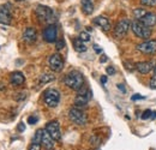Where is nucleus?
Listing matches in <instances>:
<instances>
[{
  "label": "nucleus",
  "mask_w": 156,
  "mask_h": 150,
  "mask_svg": "<svg viewBox=\"0 0 156 150\" xmlns=\"http://www.w3.org/2000/svg\"><path fill=\"white\" fill-rule=\"evenodd\" d=\"M94 23L96 25H98L100 28H102L105 31H108L111 29V22H109V19L107 18V17H105V16L96 17V18L94 19Z\"/></svg>",
  "instance_id": "f3484780"
},
{
  "label": "nucleus",
  "mask_w": 156,
  "mask_h": 150,
  "mask_svg": "<svg viewBox=\"0 0 156 150\" xmlns=\"http://www.w3.org/2000/svg\"><path fill=\"white\" fill-rule=\"evenodd\" d=\"M46 131L48 132L54 141H60L61 139V131H60V126L57 120H52L46 125Z\"/></svg>",
  "instance_id": "9d476101"
},
{
  "label": "nucleus",
  "mask_w": 156,
  "mask_h": 150,
  "mask_svg": "<svg viewBox=\"0 0 156 150\" xmlns=\"http://www.w3.org/2000/svg\"><path fill=\"white\" fill-rule=\"evenodd\" d=\"M28 123H29V124H35V123H37V118H36V116H30V118L28 119Z\"/></svg>",
  "instance_id": "7c9ffc66"
},
{
  "label": "nucleus",
  "mask_w": 156,
  "mask_h": 150,
  "mask_svg": "<svg viewBox=\"0 0 156 150\" xmlns=\"http://www.w3.org/2000/svg\"><path fill=\"white\" fill-rule=\"evenodd\" d=\"M24 130H25V125H24V123H20V125H18V131L23 132Z\"/></svg>",
  "instance_id": "2f4dec72"
},
{
  "label": "nucleus",
  "mask_w": 156,
  "mask_h": 150,
  "mask_svg": "<svg viewBox=\"0 0 156 150\" xmlns=\"http://www.w3.org/2000/svg\"></svg>",
  "instance_id": "a19ab883"
},
{
  "label": "nucleus",
  "mask_w": 156,
  "mask_h": 150,
  "mask_svg": "<svg viewBox=\"0 0 156 150\" xmlns=\"http://www.w3.org/2000/svg\"><path fill=\"white\" fill-rule=\"evenodd\" d=\"M90 98H91V91L89 89H87V88H82L79 90L78 95L76 96V98H75V106L77 108L84 107V106L88 105V102L90 101Z\"/></svg>",
  "instance_id": "423d86ee"
},
{
  "label": "nucleus",
  "mask_w": 156,
  "mask_h": 150,
  "mask_svg": "<svg viewBox=\"0 0 156 150\" xmlns=\"http://www.w3.org/2000/svg\"><path fill=\"white\" fill-rule=\"evenodd\" d=\"M100 61H101V62H105V61H107V56L102 55V56H101V59H100Z\"/></svg>",
  "instance_id": "f704fd0d"
},
{
  "label": "nucleus",
  "mask_w": 156,
  "mask_h": 150,
  "mask_svg": "<svg viewBox=\"0 0 156 150\" xmlns=\"http://www.w3.org/2000/svg\"><path fill=\"white\" fill-rule=\"evenodd\" d=\"M136 70L139 73H142V75H147V73H149L150 71L154 70V64L151 61H140V62H137Z\"/></svg>",
  "instance_id": "ddd939ff"
},
{
  "label": "nucleus",
  "mask_w": 156,
  "mask_h": 150,
  "mask_svg": "<svg viewBox=\"0 0 156 150\" xmlns=\"http://www.w3.org/2000/svg\"><path fill=\"white\" fill-rule=\"evenodd\" d=\"M29 150H41V144H39V143H31Z\"/></svg>",
  "instance_id": "bb28decb"
},
{
  "label": "nucleus",
  "mask_w": 156,
  "mask_h": 150,
  "mask_svg": "<svg viewBox=\"0 0 156 150\" xmlns=\"http://www.w3.org/2000/svg\"><path fill=\"white\" fill-rule=\"evenodd\" d=\"M149 85H150V88H153V89H156V75L153 76V78L150 79V83H149Z\"/></svg>",
  "instance_id": "a878e982"
},
{
  "label": "nucleus",
  "mask_w": 156,
  "mask_h": 150,
  "mask_svg": "<svg viewBox=\"0 0 156 150\" xmlns=\"http://www.w3.org/2000/svg\"><path fill=\"white\" fill-rule=\"evenodd\" d=\"M79 38H80L83 42H88V41L90 40V35H89L88 33H85V31H82V33L79 34Z\"/></svg>",
  "instance_id": "393cba45"
},
{
  "label": "nucleus",
  "mask_w": 156,
  "mask_h": 150,
  "mask_svg": "<svg viewBox=\"0 0 156 150\" xmlns=\"http://www.w3.org/2000/svg\"><path fill=\"white\" fill-rule=\"evenodd\" d=\"M145 13H147V11L144 9H136L133 11V15H135V18L136 19H140Z\"/></svg>",
  "instance_id": "5701e85b"
},
{
  "label": "nucleus",
  "mask_w": 156,
  "mask_h": 150,
  "mask_svg": "<svg viewBox=\"0 0 156 150\" xmlns=\"http://www.w3.org/2000/svg\"><path fill=\"white\" fill-rule=\"evenodd\" d=\"M69 118L73 124H76L78 126H85L87 125V115L77 107L70 109Z\"/></svg>",
  "instance_id": "20e7f679"
},
{
  "label": "nucleus",
  "mask_w": 156,
  "mask_h": 150,
  "mask_svg": "<svg viewBox=\"0 0 156 150\" xmlns=\"http://www.w3.org/2000/svg\"><path fill=\"white\" fill-rule=\"evenodd\" d=\"M42 134H43V130L42 129H39L35 132V136L33 138V143H39L41 144V141H42Z\"/></svg>",
  "instance_id": "4be33fe9"
},
{
  "label": "nucleus",
  "mask_w": 156,
  "mask_h": 150,
  "mask_svg": "<svg viewBox=\"0 0 156 150\" xmlns=\"http://www.w3.org/2000/svg\"><path fill=\"white\" fill-rule=\"evenodd\" d=\"M52 80H54V76L49 75V73H44L40 77V84H47Z\"/></svg>",
  "instance_id": "412c9836"
},
{
  "label": "nucleus",
  "mask_w": 156,
  "mask_h": 150,
  "mask_svg": "<svg viewBox=\"0 0 156 150\" xmlns=\"http://www.w3.org/2000/svg\"><path fill=\"white\" fill-rule=\"evenodd\" d=\"M94 49H95V52H96V53H101V52H102V51H101V48L98 47V45H94Z\"/></svg>",
  "instance_id": "473e14b6"
},
{
  "label": "nucleus",
  "mask_w": 156,
  "mask_h": 150,
  "mask_svg": "<svg viewBox=\"0 0 156 150\" xmlns=\"http://www.w3.org/2000/svg\"><path fill=\"white\" fill-rule=\"evenodd\" d=\"M10 80H11V83H12L13 85H22V84L24 83V80H25V77H24V75H23L22 72L16 71V72L11 73Z\"/></svg>",
  "instance_id": "a211bd4d"
},
{
  "label": "nucleus",
  "mask_w": 156,
  "mask_h": 150,
  "mask_svg": "<svg viewBox=\"0 0 156 150\" xmlns=\"http://www.w3.org/2000/svg\"><path fill=\"white\" fill-rule=\"evenodd\" d=\"M64 46H65V42H64V40L57 41V49H58V51L62 49V48H64Z\"/></svg>",
  "instance_id": "c85d7f7f"
},
{
  "label": "nucleus",
  "mask_w": 156,
  "mask_h": 150,
  "mask_svg": "<svg viewBox=\"0 0 156 150\" xmlns=\"http://www.w3.org/2000/svg\"><path fill=\"white\" fill-rule=\"evenodd\" d=\"M138 20H140L147 27L153 28L154 25H156V13H154V12H147L142 18L138 19Z\"/></svg>",
  "instance_id": "2eb2a0df"
},
{
  "label": "nucleus",
  "mask_w": 156,
  "mask_h": 150,
  "mask_svg": "<svg viewBox=\"0 0 156 150\" xmlns=\"http://www.w3.org/2000/svg\"><path fill=\"white\" fill-rule=\"evenodd\" d=\"M150 114H153V112H151L150 109H147L145 112L142 114V119H148V118H150Z\"/></svg>",
  "instance_id": "cd10ccee"
},
{
  "label": "nucleus",
  "mask_w": 156,
  "mask_h": 150,
  "mask_svg": "<svg viewBox=\"0 0 156 150\" xmlns=\"http://www.w3.org/2000/svg\"><path fill=\"white\" fill-rule=\"evenodd\" d=\"M37 38V34H36V30L34 28H27L23 33V40L27 42V43H34Z\"/></svg>",
  "instance_id": "4468645a"
},
{
  "label": "nucleus",
  "mask_w": 156,
  "mask_h": 150,
  "mask_svg": "<svg viewBox=\"0 0 156 150\" xmlns=\"http://www.w3.org/2000/svg\"><path fill=\"white\" fill-rule=\"evenodd\" d=\"M131 29H132L133 34L139 38H149L153 33L149 27H147L138 19H135L133 22H131Z\"/></svg>",
  "instance_id": "f03ea898"
},
{
  "label": "nucleus",
  "mask_w": 156,
  "mask_h": 150,
  "mask_svg": "<svg viewBox=\"0 0 156 150\" xmlns=\"http://www.w3.org/2000/svg\"><path fill=\"white\" fill-rule=\"evenodd\" d=\"M106 71H107V73H108V75H114V73H115V69H114V67H112V66L107 67V70H106Z\"/></svg>",
  "instance_id": "c756f323"
},
{
  "label": "nucleus",
  "mask_w": 156,
  "mask_h": 150,
  "mask_svg": "<svg viewBox=\"0 0 156 150\" xmlns=\"http://www.w3.org/2000/svg\"><path fill=\"white\" fill-rule=\"evenodd\" d=\"M57 35H58V31H57L55 25H53V24H49L43 30V38H44V41H47L49 43L57 42Z\"/></svg>",
  "instance_id": "f8f14e48"
},
{
  "label": "nucleus",
  "mask_w": 156,
  "mask_h": 150,
  "mask_svg": "<svg viewBox=\"0 0 156 150\" xmlns=\"http://www.w3.org/2000/svg\"><path fill=\"white\" fill-rule=\"evenodd\" d=\"M131 28V22L129 19H121L119 20L114 28V31H113V35L114 38L120 40L127 33H129V29Z\"/></svg>",
  "instance_id": "39448f33"
},
{
  "label": "nucleus",
  "mask_w": 156,
  "mask_h": 150,
  "mask_svg": "<svg viewBox=\"0 0 156 150\" xmlns=\"http://www.w3.org/2000/svg\"><path fill=\"white\" fill-rule=\"evenodd\" d=\"M17 1H24V0H17Z\"/></svg>",
  "instance_id": "58836bf2"
},
{
  "label": "nucleus",
  "mask_w": 156,
  "mask_h": 150,
  "mask_svg": "<svg viewBox=\"0 0 156 150\" xmlns=\"http://www.w3.org/2000/svg\"><path fill=\"white\" fill-rule=\"evenodd\" d=\"M54 139L52 138V136L46 131V129L43 130V134H42V141H41V144L46 148V149H52L54 147Z\"/></svg>",
  "instance_id": "dca6fc26"
},
{
  "label": "nucleus",
  "mask_w": 156,
  "mask_h": 150,
  "mask_svg": "<svg viewBox=\"0 0 156 150\" xmlns=\"http://www.w3.org/2000/svg\"><path fill=\"white\" fill-rule=\"evenodd\" d=\"M11 19H12V16H11L10 5H1L0 6V23L9 25L11 24Z\"/></svg>",
  "instance_id": "9b49d317"
},
{
  "label": "nucleus",
  "mask_w": 156,
  "mask_h": 150,
  "mask_svg": "<svg viewBox=\"0 0 156 150\" xmlns=\"http://www.w3.org/2000/svg\"><path fill=\"white\" fill-rule=\"evenodd\" d=\"M154 75H156V66L154 67Z\"/></svg>",
  "instance_id": "4c0bfd02"
},
{
  "label": "nucleus",
  "mask_w": 156,
  "mask_h": 150,
  "mask_svg": "<svg viewBox=\"0 0 156 150\" xmlns=\"http://www.w3.org/2000/svg\"><path fill=\"white\" fill-rule=\"evenodd\" d=\"M118 88H119L122 93H125V91H126V90H125V88H124V85H121V84H119V85H118Z\"/></svg>",
  "instance_id": "c9c22d12"
},
{
  "label": "nucleus",
  "mask_w": 156,
  "mask_h": 150,
  "mask_svg": "<svg viewBox=\"0 0 156 150\" xmlns=\"http://www.w3.org/2000/svg\"><path fill=\"white\" fill-rule=\"evenodd\" d=\"M65 84L72 90H80L84 84L83 75L79 71H71L65 77Z\"/></svg>",
  "instance_id": "f257e3e1"
},
{
  "label": "nucleus",
  "mask_w": 156,
  "mask_h": 150,
  "mask_svg": "<svg viewBox=\"0 0 156 150\" xmlns=\"http://www.w3.org/2000/svg\"><path fill=\"white\" fill-rule=\"evenodd\" d=\"M137 49L144 54H154L156 53V40H147L137 46Z\"/></svg>",
  "instance_id": "1a4fd4ad"
},
{
  "label": "nucleus",
  "mask_w": 156,
  "mask_h": 150,
  "mask_svg": "<svg viewBox=\"0 0 156 150\" xmlns=\"http://www.w3.org/2000/svg\"><path fill=\"white\" fill-rule=\"evenodd\" d=\"M82 10L85 15H91L94 11L93 0H82Z\"/></svg>",
  "instance_id": "6ab92c4d"
},
{
  "label": "nucleus",
  "mask_w": 156,
  "mask_h": 150,
  "mask_svg": "<svg viewBox=\"0 0 156 150\" xmlns=\"http://www.w3.org/2000/svg\"><path fill=\"white\" fill-rule=\"evenodd\" d=\"M73 48L77 52H80V53H83V52L87 51V46L83 43V41L80 38H75L73 40Z\"/></svg>",
  "instance_id": "aec40b11"
},
{
  "label": "nucleus",
  "mask_w": 156,
  "mask_h": 150,
  "mask_svg": "<svg viewBox=\"0 0 156 150\" xmlns=\"http://www.w3.org/2000/svg\"><path fill=\"white\" fill-rule=\"evenodd\" d=\"M48 64H49V67L52 71L54 72H60L62 69H64V60H62V56L60 54H52L48 59Z\"/></svg>",
  "instance_id": "6e6552de"
},
{
  "label": "nucleus",
  "mask_w": 156,
  "mask_h": 150,
  "mask_svg": "<svg viewBox=\"0 0 156 150\" xmlns=\"http://www.w3.org/2000/svg\"><path fill=\"white\" fill-rule=\"evenodd\" d=\"M101 80H102V83H106V82H107V77H106V76H102Z\"/></svg>",
  "instance_id": "e433bc0d"
},
{
  "label": "nucleus",
  "mask_w": 156,
  "mask_h": 150,
  "mask_svg": "<svg viewBox=\"0 0 156 150\" xmlns=\"http://www.w3.org/2000/svg\"><path fill=\"white\" fill-rule=\"evenodd\" d=\"M36 16L39 17L41 22H51L53 19V17H54V12L48 6L39 5L36 7Z\"/></svg>",
  "instance_id": "0eeeda50"
},
{
  "label": "nucleus",
  "mask_w": 156,
  "mask_h": 150,
  "mask_svg": "<svg viewBox=\"0 0 156 150\" xmlns=\"http://www.w3.org/2000/svg\"><path fill=\"white\" fill-rule=\"evenodd\" d=\"M139 98H143V96H140V95H135V96H132V100L133 101H136V100H139Z\"/></svg>",
  "instance_id": "72a5a7b5"
},
{
  "label": "nucleus",
  "mask_w": 156,
  "mask_h": 150,
  "mask_svg": "<svg viewBox=\"0 0 156 150\" xmlns=\"http://www.w3.org/2000/svg\"><path fill=\"white\" fill-rule=\"evenodd\" d=\"M43 101L44 103L51 107V108H55L60 102V94L58 90L55 89H47L43 93Z\"/></svg>",
  "instance_id": "7ed1b4c3"
},
{
  "label": "nucleus",
  "mask_w": 156,
  "mask_h": 150,
  "mask_svg": "<svg viewBox=\"0 0 156 150\" xmlns=\"http://www.w3.org/2000/svg\"><path fill=\"white\" fill-rule=\"evenodd\" d=\"M140 4L144 5V6H149V7H153L156 5V0H140Z\"/></svg>",
  "instance_id": "b1692460"
},
{
  "label": "nucleus",
  "mask_w": 156,
  "mask_h": 150,
  "mask_svg": "<svg viewBox=\"0 0 156 150\" xmlns=\"http://www.w3.org/2000/svg\"><path fill=\"white\" fill-rule=\"evenodd\" d=\"M47 150H52V149H47Z\"/></svg>",
  "instance_id": "ea45409f"
}]
</instances>
